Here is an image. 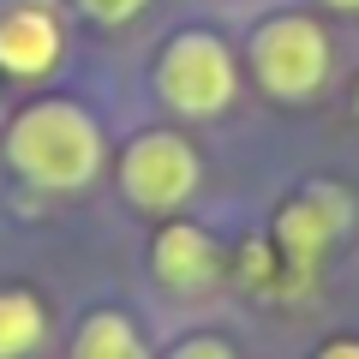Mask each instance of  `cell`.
I'll list each match as a JSON object with an SVG mask.
<instances>
[{
  "mask_svg": "<svg viewBox=\"0 0 359 359\" xmlns=\"http://www.w3.org/2000/svg\"><path fill=\"white\" fill-rule=\"evenodd\" d=\"M0 156L25 186L36 192H84L90 180L102 174L108 162V138H102V120L90 114L84 102L72 96H42V102L18 108L0 132Z\"/></svg>",
  "mask_w": 359,
  "mask_h": 359,
  "instance_id": "cell-1",
  "label": "cell"
},
{
  "mask_svg": "<svg viewBox=\"0 0 359 359\" xmlns=\"http://www.w3.org/2000/svg\"><path fill=\"white\" fill-rule=\"evenodd\" d=\"M245 66H252L257 90L269 102L306 108L335 78V42L323 30V18H311V13H269L245 36Z\"/></svg>",
  "mask_w": 359,
  "mask_h": 359,
  "instance_id": "cell-2",
  "label": "cell"
},
{
  "mask_svg": "<svg viewBox=\"0 0 359 359\" xmlns=\"http://www.w3.org/2000/svg\"><path fill=\"white\" fill-rule=\"evenodd\" d=\"M156 102L180 120H216L240 96V54L222 30L186 25L156 48Z\"/></svg>",
  "mask_w": 359,
  "mask_h": 359,
  "instance_id": "cell-3",
  "label": "cell"
},
{
  "mask_svg": "<svg viewBox=\"0 0 359 359\" xmlns=\"http://www.w3.org/2000/svg\"><path fill=\"white\" fill-rule=\"evenodd\" d=\"M114 174H120V198L138 216L174 222V216H186V204L204 186V156L180 126H150L114 156Z\"/></svg>",
  "mask_w": 359,
  "mask_h": 359,
  "instance_id": "cell-4",
  "label": "cell"
},
{
  "mask_svg": "<svg viewBox=\"0 0 359 359\" xmlns=\"http://www.w3.org/2000/svg\"><path fill=\"white\" fill-rule=\"evenodd\" d=\"M347 228H353V192L335 186V180H311L306 192H294L276 210V228L269 233H276V252H282L299 276H311V269L341 245Z\"/></svg>",
  "mask_w": 359,
  "mask_h": 359,
  "instance_id": "cell-5",
  "label": "cell"
},
{
  "mask_svg": "<svg viewBox=\"0 0 359 359\" xmlns=\"http://www.w3.org/2000/svg\"><path fill=\"white\" fill-rule=\"evenodd\" d=\"M150 276L180 299H198V294H216L222 276H228V252L222 240L192 216H174L156 228L150 240Z\"/></svg>",
  "mask_w": 359,
  "mask_h": 359,
  "instance_id": "cell-6",
  "label": "cell"
},
{
  "mask_svg": "<svg viewBox=\"0 0 359 359\" xmlns=\"http://www.w3.org/2000/svg\"><path fill=\"white\" fill-rule=\"evenodd\" d=\"M66 60V25L48 0H0V78L42 84Z\"/></svg>",
  "mask_w": 359,
  "mask_h": 359,
  "instance_id": "cell-7",
  "label": "cell"
},
{
  "mask_svg": "<svg viewBox=\"0 0 359 359\" xmlns=\"http://www.w3.org/2000/svg\"><path fill=\"white\" fill-rule=\"evenodd\" d=\"M66 359H150V341H144V330L126 311L102 306L72 330V353Z\"/></svg>",
  "mask_w": 359,
  "mask_h": 359,
  "instance_id": "cell-8",
  "label": "cell"
},
{
  "mask_svg": "<svg viewBox=\"0 0 359 359\" xmlns=\"http://www.w3.org/2000/svg\"><path fill=\"white\" fill-rule=\"evenodd\" d=\"M48 341V311L30 287H0V359H30Z\"/></svg>",
  "mask_w": 359,
  "mask_h": 359,
  "instance_id": "cell-9",
  "label": "cell"
},
{
  "mask_svg": "<svg viewBox=\"0 0 359 359\" xmlns=\"http://www.w3.org/2000/svg\"><path fill=\"white\" fill-rule=\"evenodd\" d=\"M72 6H78V18H90V25H102V30H120V25L150 13V0H72Z\"/></svg>",
  "mask_w": 359,
  "mask_h": 359,
  "instance_id": "cell-10",
  "label": "cell"
},
{
  "mask_svg": "<svg viewBox=\"0 0 359 359\" xmlns=\"http://www.w3.org/2000/svg\"><path fill=\"white\" fill-rule=\"evenodd\" d=\"M168 359H233V347L222 341V335H186Z\"/></svg>",
  "mask_w": 359,
  "mask_h": 359,
  "instance_id": "cell-11",
  "label": "cell"
},
{
  "mask_svg": "<svg viewBox=\"0 0 359 359\" xmlns=\"http://www.w3.org/2000/svg\"><path fill=\"white\" fill-rule=\"evenodd\" d=\"M311 359H359V341H353V335H335V341H323Z\"/></svg>",
  "mask_w": 359,
  "mask_h": 359,
  "instance_id": "cell-12",
  "label": "cell"
},
{
  "mask_svg": "<svg viewBox=\"0 0 359 359\" xmlns=\"http://www.w3.org/2000/svg\"><path fill=\"white\" fill-rule=\"evenodd\" d=\"M323 13H359V0H318Z\"/></svg>",
  "mask_w": 359,
  "mask_h": 359,
  "instance_id": "cell-13",
  "label": "cell"
},
{
  "mask_svg": "<svg viewBox=\"0 0 359 359\" xmlns=\"http://www.w3.org/2000/svg\"><path fill=\"white\" fill-rule=\"evenodd\" d=\"M0 108H6V102H0Z\"/></svg>",
  "mask_w": 359,
  "mask_h": 359,
  "instance_id": "cell-14",
  "label": "cell"
}]
</instances>
